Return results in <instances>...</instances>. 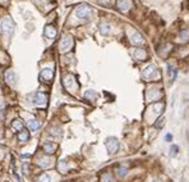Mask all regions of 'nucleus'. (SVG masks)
<instances>
[{"mask_svg":"<svg viewBox=\"0 0 189 182\" xmlns=\"http://www.w3.org/2000/svg\"><path fill=\"white\" fill-rule=\"evenodd\" d=\"M3 105V102H1V99H0V107H1Z\"/></svg>","mask_w":189,"mask_h":182,"instance_id":"b1692460","label":"nucleus"},{"mask_svg":"<svg viewBox=\"0 0 189 182\" xmlns=\"http://www.w3.org/2000/svg\"><path fill=\"white\" fill-rule=\"evenodd\" d=\"M14 28H15V25L10 18H4L0 22V32L6 35V36H10L14 32Z\"/></svg>","mask_w":189,"mask_h":182,"instance_id":"f257e3e1","label":"nucleus"},{"mask_svg":"<svg viewBox=\"0 0 189 182\" xmlns=\"http://www.w3.org/2000/svg\"><path fill=\"white\" fill-rule=\"evenodd\" d=\"M105 145H106V150L109 153V155H114L119 149V141L116 137H109L106 140Z\"/></svg>","mask_w":189,"mask_h":182,"instance_id":"f03ea898","label":"nucleus"},{"mask_svg":"<svg viewBox=\"0 0 189 182\" xmlns=\"http://www.w3.org/2000/svg\"><path fill=\"white\" fill-rule=\"evenodd\" d=\"M126 173H128V168L126 167H119L118 168V175L120 177H125Z\"/></svg>","mask_w":189,"mask_h":182,"instance_id":"2eb2a0df","label":"nucleus"},{"mask_svg":"<svg viewBox=\"0 0 189 182\" xmlns=\"http://www.w3.org/2000/svg\"><path fill=\"white\" fill-rule=\"evenodd\" d=\"M84 98L86 99H95L96 98V92L95 91H92V90H88V91H86V94H84Z\"/></svg>","mask_w":189,"mask_h":182,"instance_id":"f3484780","label":"nucleus"},{"mask_svg":"<svg viewBox=\"0 0 189 182\" xmlns=\"http://www.w3.org/2000/svg\"><path fill=\"white\" fill-rule=\"evenodd\" d=\"M165 140L167 142H171L172 141V135L171 133H166V136H165Z\"/></svg>","mask_w":189,"mask_h":182,"instance_id":"4be33fe9","label":"nucleus"},{"mask_svg":"<svg viewBox=\"0 0 189 182\" xmlns=\"http://www.w3.org/2000/svg\"><path fill=\"white\" fill-rule=\"evenodd\" d=\"M146 57H147V54H146L144 50H142V49H137V51H136V58H137V59H139V60H144V59H146Z\"/></svg>","mask_w":189,"mask_h":182,"instance_id":"4468645a","label":"nucleus"},{"mask_svg":"<svg viewBox=\"0 0 189 182\" xmlns=\"http://www.w3.org/2000/svg\"><path fill=\"white\" fill-rule=\"evenodd\" d=\"M56 149H57V145L54 144V142H46L44 145V152L47 154H54L56 152Z\"/></svg>","mask_w":189,"mask_h":182,"instance_id":"1a4fd4ad","label":"nucleus"},{"mask_svg":"<svg viewBox=\"0 0 189 182\" xmlns=\"http://www.w3.org/2000/svg\"><path fill=\"white\" fill-rule=\"evenodd\" d=\"M11 127H13V130H15V131H23L24 128H23V123H22V121H19V119H14L13 122H11Z\"/></svg>","mask_w":189,"mask_h":182,"instance_id":"f8f14e48","label":"nucleus"},{"mask_svg":"<svg viewBox=\"0 0 189 182\" xmlns=\"http://www.w3.org/2000/svg\"><path fill=\"white\" fill-rule=\"evenodd\" d=\"M75 14H77V17L80 19H90L92 15V10L88 5H80L79 8H77Z\"/></svg>","mask_w":189,"mask_h":182,"instance_id":"7ed1b4c3","label":"nucleus"},{"mask_svg":"<svg viewBox=\"0 0 189 182\" xmlns=\"http://www.w3.org/2000/svg\"><path fill=\"white\" fill-rule=\"evenodd\" d=\"M8 1V0H0V3H3V4H5Z\"/></svg>","mask_w":189,"mask_h":182,"instance_id":"5701e85b","label":"nucleus"},{"mask_svg":"<svg viewBox=\"0 0 189 182\" xmlns=\"http://www.w3.org/2000/svg\"><path fill=\"white\" fill-rule=\"evenodd\" d=\"M34 103H36L37 105L45 107L46 103H47V96H46L44 92H37L36 96H34Z\"/></svg>","mask_w":189,"mask_h":182,"instance_id":"0eeeda50","label":"nucleus"},{"mask_svg":"<svg viewBox=\"0 0 189 182\" xmlns=\"http://www.w3.org/2000/svg\"><path fill=\"white\" fill-rule=\"evenodd\" d=\"M179 152V146L176 145H172L170 148V157H176V154Z\"/></svg>","mask_w":189,"mask_h":182,"instance_id":"a211bd4d","label":"nucleus"},{"mask_svg":"<svg viewBox=\"0 0 189 182\" xmlns=\"http://www.w3.org/2000/svg\"><path fill=\"white\" fill-rule=\"evenodd\" d=\"M72 46H73V40L72 38L70 37H64L63 40H61L60 45H59V49H60L61 53H65V51H68V50H70Z\"/></svg>","mask_w":189,"mask_h":182,"instance_id":"20e7f679","label":"nucleus"},{"mask_svg":"<svg viewBox=\"0 0 189 182\" xmlns=\"http://www.w3.org/2000/svg\"><path fill=\"white\" fill-rule=\"evenodd\" d=\"M38 182H50V177L47 175H41L40 178H38Z\"/></svg>","mask_w":189,"mask_h":182,"instance_id":"6ab92c4d","label":"nucleus"},{"mask_svg":"<svg viewBox=\"0 0 189 182\" xmlns=\"http://www.w3.org/2000/svg\"><path fill=\"white\" fill-rule=\"evenodd\" d=\"M100 31H101V33L106 35L110 32V25H101L100 26Z\"/></svg>","mask_w":189,"mask_h":182,"instance_id":"dca6fc26","label":"nucleus"},{"mask_svg":"<svg viewBox=\"0 0 189 182\" xmlns=\"http://www.w3.org/2000/svg\"><path fill=\"white\" fill-rule=\"evenodd\" d=\"M15 80H17V77H15L14 71H8L5 73V81H6L8 85H10V86L15 85Z\"/></svg>","mask_w":189,"mask_h":182,"instance_id":"6e6552de","label":"nucleus"},{"mask_svg":"<svg viewBox=\"0 0 189 182\" xmlns=\"http://www.w3.org/2000/svg\"><path fill=\"white\" fill-rule=\"evenodd\" d=\"M28 128L31 131H37L40 128V123H38L36 119H31V121H28Z\"/></svg>","mask_w":189,"mask_h":182,"instance_id":"ddd939ff","label":"nucleus"},{"mask_svg":"<svg viewBox=\"0 0 189 182\" xmlns=\"http://www.w3.org/2000/svg\"><path fill=\"white\" fill-rule=\"evenodd\" d=\"M45 35L47 36L49 38H54L56 36V30L52 26H46V28H45Z\"/></svg>","mask_w":189,"mask_h":182,"instance_id":"9d476101","label":"nucleus"},{"mask_svg":"<svg viewBox=\"0 0 189 182\" xmlns=\"http://www.w3.org/2000/svg\"><path fill=\"white\" fill-rule=\"evenodd\" d=\"M28 138H29V132L27 130H23V131H21V132L18 133V140L19 141L26 142V141H28Z\"/></svg>","mask_w":189,"mask_h":182,"instance_id":"9b49d317","label":"nucleus"},{"mask_svg":"<svg viewBox=\"0 0 189 182\" xmlns=\"http://www.w3.org/2000/svg\"><path fill=\"white\" fill-rule=\"evenodd\" d=\"M156 75H157V71H156L155 65H148L143 72V77H146L147 80H152Z\"/></svg>","mask_w":189,"mask_h":182,"instance_id":"423d86ee","label":"nucleus"},{"mask_svg":"<svg viewBox=\"0 0 189 182\" xmlns=\"http://www.w3.org/2000/svg\"><path fill=\"white\" fill-rule=\"evenodd\" d=\"M180 37L183 38V41H187L188 37H189V32L188 31H183V32H180Z\"/></svg>","mask_w":189,"mask_h":182,"instance_id":"412c9836","label":"nucleus"},{"mask_svg":"<svg viewBox=\"0 0 189 182\" xmlns=\"http://www.w3.org/2000/svg\"><path fill=\"white\" fill-rule=\"evenodd\" d=\"M165 125V118H160L159 119V122H156V125H155V127L156 128H161Z\"/></svg>","mask_w":189,"mask_h":182,"instance_id":"aec40b11","label":"nucleus"},{"mask_svg":"<svg viewBox=\"0 0 189 182\" xmlns=\"http://www.w3.org/2000/svg\"><path fill=\"white\" fill-rule=\"evenodd\" d=\"M40 78L44 81V82H50V81L54 78V72H52V69H50V68L42 69V72H41V75H40Z\"/></svg>","mask_w":189,"mask_h":182,"instance_id":"39448f33","label":"nucleus"}]
</instances>
